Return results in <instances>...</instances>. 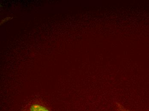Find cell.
Listing matches in <instances>:
<instances>
[{"label": "cell", "instance_id": "1", "mask_svg": "<svg viewBox=\"0 0 149 111\" xmlns=\"http://www.w3.org/2000/svg\"><path fill=\"white\" fill-rule=\"evenodd\" d=\"M21 111H52L50 106L40 99H34L29 102Z\"/></svg>", "mask_w": 149, "mask_h": 111}, {"label": "cell", "instance_id": "2", "mask_svg": "<svg viewBox=\"0 0 149 111\" xmlns=\"http://www.w3.org/2000/svg\"><path fill=\"white\" fill-rule=\"evenodd\" d=\"M115 111H132L126 108L122 103L118 101L114 102Z\"/></svg>", "mask_w": 149, "mask_h": 111}]
</instances>
